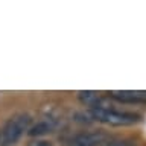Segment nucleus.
<instances>
[{"mask_svg":"<svg viewBox=\"0 0 146 146\" xmlns=\"http://www.w3.org/2000/svg\"><path fill=\"white\" fill-rule=\"evenodd\" d=\"M31 116L29 114H18L9 119L3 129L0 131V146H12L15 145L25 131H29Z\"/></svg>","mask_w":146,"mask_h":146,"instance_id":"1","label":"nucleus"},{"mask_svg":"<svg viewBox=\"0 0 146 146\" xmlns=\"http://www.w3.org/2000/svg\"><path fill=\"white\" fill-rule=\"evenodd\" d=\"M91 117L98 122L107 123L111 126H128L140 120V116L131 111H119L113 108H98L91 110Z\"/></svg>","mask_w":146,"mask_h":146,"instance_id":"2","label":"nucleus"},{"mask_svg":"<svg viewBox=\"0 0 146 146\" xmlns=\"http://www.w3.org/2000/svg\"><path fill=\"white\" fill-rule=\"evenodd\" d=\"M107 143V134L104 132H84L70 140L68 146H102Z\"/></svg>","mask_w":146,"mask_h":146,"instance_id":"3","label":"nucleus"},{"mask_svg":"<svg viewBox=\"0 0 146 146\" xmlns=\"http://www.w3.org/2000/svg\"><path fill=\"white\" fill-rule=\"evenodd\" d=\"M110 96L123 104H146V90H117Z\"/></svg>","mask_w":146,"mask_h":146,"instance_id":"4","label":"nucleus"},{"mask_svg":"<svg viewBox=\"0 0 146 146\" xmlns=\"http://www.w3.org/2000/svg\"><path fill=\"white\" fill-rule=\"evenodd\" d=\"M78 98L84 105L90 107L91 110H98V108H110L105 99L96 91H79Z\"/></svg>","mask_w":146,"mask_h":146,"instance_id":"5","label":"nucleus"},{"mask_svg":"<svg viewBox=\"0 0 146 146\" xmlns=\"http://www.w3.org/2000/svg\"><path fill=\"white\" fill-rule=\"evenodd\" d=\"M55 128V123L53 120H41L38 123H35L34 126H31L29 128V135L32 137H38V135H44V134H47V132H50Z\"/></svg>","mask_w":146,"mask_h":146,"instance_id":"6","label":"nucleus"},{"mask_svg":"<svg viewBox=\"0 0 146 146\" xmlns=\"http://www.w3.org/2000/svg\"><path fill=\"white\" fill-rule=\"evenodd\" d=\"M102 146H132L131 143H128L125 140H113V141H107Z\"/></svg>","mask_w":146,"mask_h":146,"instance_id":"7","label":"nucleus"},{"mask_svg":"<svg viewBox=\"0 0 146 146\" xmlns=\"http://www.w3.org/2000/svg\"><path fill=\"white\" fill-rule=\"evenodd\" d=\"M31 146H52V145H50V141H47V140H36Z\"/></svg>","mask_w":146,"mask_h":146,"instance_id":"8","label":"nucleus"}]
</instances>
